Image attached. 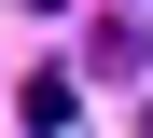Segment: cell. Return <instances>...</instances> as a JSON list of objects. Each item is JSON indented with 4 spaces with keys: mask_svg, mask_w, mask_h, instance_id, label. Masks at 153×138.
I'll list each match as a JSON object with an SVG mask.
<instances>
[{
    "mask_svg": "<svg viewBox=\"0 0 153 138\" xmlns=\"http://www.w3.org/2000/svg\"><path fill=\"white\" fill-rule=\"evenodd\" d=\"M84 55H97V69L125 83V69H139V55H153V28H139V14H97V42H84Z\"/></svg>",
    "mask_w": 153,
    "mask_h": 138,
    "instance_id": "1",
    "label": "cell"
},
{
    "mask_svg": "<svg viewBox=\"0 0 153 138\" xmlns=\"http://www.w3.org/2000/svg\"><path fill=\"white\" fill-rule=\"evenodd\" d=\"M28 124H42V138H56V124H84V83H70V69H42V83H28Z\"/></svg>",
    "mask_w": 153,
    "mask_h": 138,
    "instance_id": "2",
    "label": "cell"
},
{
    "mask_svg": "<svg viewBox=\"0 0 153 138\" xmlns=\"http://www.w3.org/2000/svg\"><path fill=\"white\" fill-rule=\"evenodd\" d=\"M139 138H153V110H139Z\"/></svg>",
    "mask_w": 153,
    "mask_h": 138,
    "instance_id": "3",
    "label": "cell"
}]
</instances>
